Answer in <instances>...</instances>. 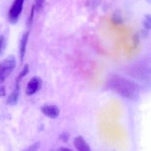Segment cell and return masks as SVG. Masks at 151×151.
Here are the masks:
<instances>
[{
  "instance_id": "6da1fadb",
  "label": "cell",
  "mask_w": 151,
  "mask_h": 151,
  "mask_svg": "<svg viewBox=\"0 0 151 151\" xmlns=\"http://www.w3.org/2000/svg\"><path fill=\"white\" fill-rule=\"evenodd\" d=\"M108 86L114 92L129 100L137 98L140 91L137 83L119 75H111L109 78Z\"/></svg>"
},
{
  "instance_id": "7a4b0ae2",
  "label": "cell",
  "mask_w": 151,
  "mask_h": 151,
  "mask_svg": "<svg viewBox=\"0 0 151 151\" xmlns=\"http://www.w3.org/2000/svg\"><path fill=\"white\" fill-rule=\"evenodd\" d=\"M16 60L13 55H10L0 62V83L4 82L16 67Z\"/></svg>"
},
{
  "instance_id": "3957f363",
  "label": "cell",
  "mask_w": 151,
  "mask_h": 151,
  "mask_svg": "<svg viewBox=\"0 0 151 151\" xmlns=\"http://www.w3.org/2000/svg\"><path fill=\"white\" fill-rule=\"evenodd\" d=\"M24 0H15L10 7L8 13V19L10 23L15 24L17 22L23 8Z\"/></svg>"
},
{
  "instance_id": "277c9868",
  "label": "cell",
  "mask_w": 151,
  "mask_h": 151,
  "mask_svg": "<svg viewBox=\"0 0 151 151\" xmlns=\"http://www.w3.org/2000/svg\"><path fill=\"white\" fill-rule=\"evenodd\" d=\"M41 111L50 119H56L60 115V109L55 105H44L41 107Z\"/></svg>"
},
{
  "instance_id": "5b68a950",
  "label": "cell",
  "mask_w": 151,
  "mask_h": 151,
  "mask_svg": "<svg viewBox=\"0 0 151 151\" xmlns=\"http://www.w3.org/2000/svg\"><path fill=\"white\" fill-rule=\"evenodd\" d=\"M19 83H20V79L17 78V79L16 80V85H15L14 89L7 100V104L13 106V105H16L17 103L19 94H20V84H19Z\"/></svg>"
},
{
  "instance_id": "8992f818",
  "label": "cell",
  "mask_w": 151,
  "mask_h": 151,
  "mask_svg": "<svg viewBox=\"0 0 151 151\" xmlns=\"http://www.w3.org/2000/svg\"><path fill=\"white\" fill-rule=\"evenodd\" d=\"M40 86V80L39 78L34 77L31 78L30 81L27 83L26 88V94L27 96H32L38 91Z\"/></svg>"
},
{
  "instance_id": "52a82bcc",
  "label": "cell",
  "mask_w": 151,
  "mask_h": 151,
  "mask_svg": "<svg viewBox=\"0 0 151 151\" xmlns=\"http://www.w3.org/2000/svg\"><path fill=\"white\" fill-rule=\"evenodd\" d=\"M73 143L75 148L78 151H91V148H90L88 144L86 142L83 137L81 136L75 137L74 139Z\"/></svg>"
},
{
  "instance_id": "ba28073f",
  "label": "cell",
  "mask_w": 151,
  "mask_h": 151,
  "mask_svg": "<svg viewBox=\"0 0 151 151\" xmlns=\"http://www.w3.org/2000/svg\"><path fill=\"white\" fill-rule=\"evenodd\" d=\"M29 32L27 31L25 33H24V35H22V39L20 41V46H19V50H20V58H21V62H23L25 52H26V48H27V44L28 42V38H29Z\"/></svg>"
},
{
  "instance_id": "9c48e42d",
  "label": "cell",
  "mask_w": 151,
  "mask_h": 151,
  "mask_svg": "<svg viewBox=\"0 0 151 151\" xmlns=\"http://www.w3.org/2000/svg\"><path fill=\"white\" fill-rule=\"evenodd\" d=\"M44 2L45 0H35V9L37 12H41L43 10L44 6Z\"/></svg>"
},
{
  "instance_id": "30bf717a",
  "label": "cell",
  "mask_w": 151,
  "mask_h": 151,
  "mask_svg": "<svg viewBox=\"0 0 151 151\" xmlns=\"http://www.w3.org/2000/svg\"><path fill=\"white\" fill-rule=\"evenodd\" d=\"M35 5L32 6V8H31V11H30V14H29V18L27 19V26L30 27L32 25V22H33V18H34V13H35Z\"/></svg>"
},
{
  "instance_id": "8fae6325",
  "label": "cell",
  "mask_w": 151,
  "mask_h": 151,
  "mask_svg": "<svg viewBox=\"0 0 151 151\" xmlns=\"http://www.w3.org/2000/svg\"><path fill=\"white\" fill-rule=\"evenodd\" d=\"M29 66H28V64H26L24 66V68L22 69V72L19 73V77H18V78L19 79H22V78H23L24 77L26 76L27 75L28 73H29Z\"/></svg>"
},
{
  "instance_id": "7c38bea8",
  "label": "cell",
  "mask_w": 151,
  "mask_h": 151,
  "mask_svg": "<svg viewBox=\"0 0 151 151\" xmlns=\"http://www.w3.org/2000/svg\"><path fill=\"white\" fill-rule=\"evenodd\" d=\"M144 26L147 29H151V16L150 15L145 16V19L144 21Z\"/></svg>"
},
{
  "instance_id": "4fadbf2b",
  "label": "cell",
  "mask_w": 151,
  "mask_h": 151,
  "mask_svg": "<svg viewBox=\"0 0 151 151\" xmlns=\"http://www.w3.org/2000/svg\"><path fill=\"white\" fill-rule=\"evenodd\" d=\"M112 21H113L114 23H119V22H122V18L119 15H118L116 13V15H113V17H112Z\"/></svg>"
},
{
  "instance_id": "5bb4252c",
  "label": "cell",
  "mask_w": 151,
  "mask_h": 151,
  "mask_svg": "<svg viewBox=\"0 0 151 151\" xmlns=\"http://www.w3.org/2000/svg\"><path fill=\"white\" fill-rule=\"evenodd\" d=\"M60 139H62L63 141L66 142L68 139H69V134H68V133H63V134L60 136Z\"/></svg>"
},
{
  "instance_id": "9a60e30c",
  "label": "cell",
  "mask_w": 151,
  "mask_h": 151,
  "mask_svg": "<svg viewBox=\"0 0 151 151\" xmlns=\"http://www.w3.org/2000/svg\"><path fill=\"white\" fill-rule=\"evenodd\" d=\"M5 87L4 86H0V97H4V96H5Z\"/></svg>"
},
{
  "instance_id": "2e32d148",
  "label": "cell",
  "mask_w": 151,
  "mask_h": 151,
  "mask_svg": "<svg viewBox=\"0 0 151 151\" xmlns=\"http://www.w3.org/2000/svg\"><path fill=\"white\" fill-rule=\"evenodd\" d=\"M40 145V143L39 142L35 143V144L32 145L30 147H29V148H28V150H38V148H37V147H35L36 145Z\"/></svg>"
},
{
  "instance_id": "e0dca14e",
  "label": "cell",
  "mask_w": 151,
  "mask_h": 151,
  "mask_svg": "<svg viewBox=\"0 0 151 151\" xmlns=\"http://www.w3.org/2000/svg\"><path fill=\"white\" fill-rule=\"evenodd\" d=\"M4 36L3 35H0V52H1V48H2L3 47V44H4Z\"/></svg>"
},
{
  "instance_id": "ac0fdd59",
  "label": "cell",
  "mask_w": 151,
  "mask_h": 151,
  "mask_svg": "<svg viewBox=\"0 0 151 151\" xmlns=\"http://www.w3.org/2000/svg\"><path fill=\"white\" fill-rule=\"evenodd\" d=\"M59 150H70V149H69V148H65V147H61V148H60V149H59Z\"/></svg>"
},
{
  "instance_id": "d6986e66",
  "label": "cell",
  "mask_w": 151,
  "mask_h": 151,
  "mask_svg": "<svg viewBox=\"0 0 151 151\" xmlns=\"http://www.w3.org/2000/svg\"><path fill=\"white\" fill-rule=\"evenodd\" d=\"M147 1H151V0H147Z\"/></svg>"
}]
</instances>
